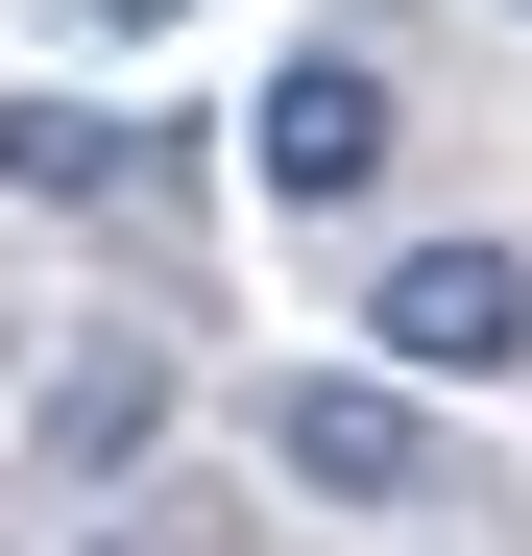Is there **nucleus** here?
I'll return each instance as SVG.
<instances>
[{"mask_svg": "<svg viewBox=\"0 0 532 556\" xmlns=\"http://www.w3.org/2000/svg\"><path fill=\"white\" fill-rule=\"evenodd\" d=\"M266 484H291V508H435V388L291 363V388H266Z\"/></svg>", "mask_w": 532, "mask_h": 556, "instance_id": "7ed1b4c3", "label": "nucleus"}, {"mask_svg": "<svg viewBox=\"0 0 532 556\" xmlns=\"http://www.w3.org/2000/svg\"><path fill=\"white\" fill-rule=\"evenodd\" d=\"M169 459V339H73L49 363V484H145Z\"/></svg>", "mask_w": 532, "mask_h": 556, "instance_id": "20e7f679", "label": "nucleus"}, {"mask_svg": "<svg viewBox=\"0 0 532 556\" xmlns=\"http://www.w3.org/2000/svg\"><path fill=\"white\" fill-rule=\"evenodd\" d=\"M98 556H242V508H194V484H145V508H122Z\"/></svg>", "mask_w": 532, "mask_h": 556, "instance_id": "423d86ee", "label": "nucleus"}, {"mask_svg": "<svg viewBox=\"0 0 532 556\" xmlns=\"http://www.w3.org/2000/svg\"><path fill=\"white\" fill-rule=\"evenodd\" d=\"M364 363L388 388H508L532 363V242H388L364 266Z\"/></svg>", "mask_w": 532, "mask_h": 556, "instance_id": "f03ea898", "label": "nucleus"}, {"mask_svg": "<svg viewBox=\"0 0 532 556\" xmlns=\"http://www.w3.org/2000/svg\"><path fill=\"white\" fill-rule=\"evenodd\" d=\"M242 169H266V218H364L388 169H411V73H388L364 25H339V49H291V73L242 98Z\"/></svg>", "mask_w": 532, "mask_h": 556, "instance_id": "f257e3e1", "label": "nucleus"}, {"mask_svg": "<svg viewBox=\"0 0 532 556\" xmlns=\"http://www.w3.org/2000/svg\"><path fill=\"white\" fill-rule=\"evenodd\" d=\"M145 169V122H98V98H0V194H49V218H98Z\"/></svg>", "mask_w": 532, "mask_h": 556, "instance_id": "39448f33", "label": "nucleus"}]
</instances>
